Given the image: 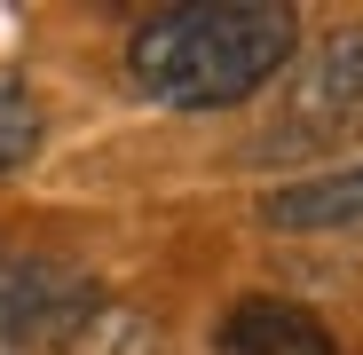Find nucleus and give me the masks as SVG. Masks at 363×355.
Wrapping results in <instances>:
<instances>
[{
	"instance_id": "f257e3e1",
	"label": "nucleus",
	"mask_w": 363,
	"mask_h": 355,
	"mask_svg": "<svg viewBox=\"0 0 363 355\" xmlns=\"http://www.w3.org/2000/svg\"><path fill=\"white\" fill-rule=\"evenodd\" d=\"M300 47V16L284 0H190L158 9L127 40V72L150 103L174 111H221L269 87Z\"/></svg>"
},
{
	"instance_id": "f03ea898",
	"label": "nucleus",
	"mask_w": 363,
	"mask_h": 355,
	"mask_svg": "<svg viewBox=\"0 0 363 355\" xmlns=\"http://www.w3.org/2000/svg\"><path fill=\"white\" fill-rule=\"evenodd\" d=\"M103 292L79 261L0 245V347H64L95 324Z\"/></svg>"
},
{
	"instance_id": "7ed1b4c3",
	"label": "nucleus",
	"mask_w": 363,
	"mask_h": 355,
	"mask_svg": "<svg viewBox=\"0 0 363 355\" xmlns=\"http://www.w3.org/2000/svg\"><path fill=\"white\" fill-rule=\"evenodd\" d=\"M332 142H363V32L324 40L277 118V150H332Z\"/></svg>"
},
{
	"instance_id": "20e7f679",
	"label": "nucleus",
	"mask_w": 363,
	"mask_h": 355,
	"mask_svg": "<svg viewBox=\"0 0 363 355\" xmlns=\"http://www.w3.org/2000/svg\"><path fill=\"white\" fill-rule=\"evenodd\" d=\"M221 347L229 355H340L332 332L292 300H237L221 324Z\"/></svg>"
},
{
	"instance_id": "39448f33",
	"label": "nucleus",
	"mask_w": 363,
	"mask_h": 355,
	"mask_svg": "<svg viewBox=\"0 0 363 355\" xmlns=\"http://www.w3.org/2000/svg\"><path fill=\"white\" fill-rule=\"evenodd\" d=\"M261 221H269V229H292V237H308V229H316V237H324V229H363V166L277 190V198L261 205Z\"/></svg>"
},
{
	"instance_id": "423d86ee",
	"label": "nucleus",
	"mask_w": 363,
	"mask_h": 355,
	"mask_svg": "<svg viewBox=\"0 0 363 355\" xmlns=\"http://www.w3.org/2000/svg\"><path fill=\"white\" fill-rule=\"evenodd\" d=\"M40 135H48V118H40L32 87H24V79H0V182H9V174H24V166H32Z\"/></svg>"
}]
</instances>
